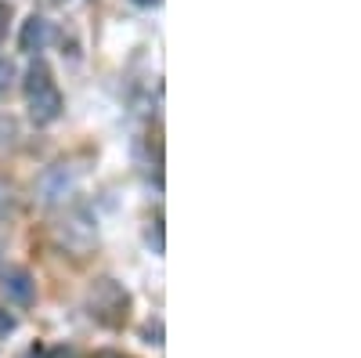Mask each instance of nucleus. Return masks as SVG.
I'll list each match as a JSON object with an SVG mask.
<instances>
[{
	"label": "nucleus",
	"mask_w": 361,
	"mask_h": 358,
	"mask_svg": "<svg viewBox=\"0 0 361 358\" xmlns=\"http://www.w3.org/2000/svg\"><path fill=\"white\" fill-rule=\"evenodd\" d=\"M76 189V170L69 163H54L37 177V203L40 206H62Z\"/></svg>",
	"instance_id": "nucleus-3"
},
{
	"label": "nucleus",
	"mask_w": 361,
	"mask_h": 358,
	"mask_svg": "<svg viewBox=\"0 0 361 358\" xmlns=\"http://www.w3.org/2000/svg\"><path fill=\"white\" fill-rule=\"evenodd\" d=\"M145 340L159 347V344H163V326H159V322H148V326H145Z\"/></svg>",
	"instance_id": "nucleus-9"
},
{
	"label": "nucleus",
	"mask_w": 361,
	"mask_h": 358,
	"mask_svg": "<svg viewBox=\"0 0 361 358\" xmlns=\"http://www.w3.org/2000/svg\"><path fill=\"white\" fill-rule=\"evenodd\" d=\"M15 80H18L15 62H11V58H0V95H8L11 87H15Z\"/></svg>",
	"instance_id": "nucleus-7"
},
{
	"label": "nucleus",
	"mask_w": 361,
	"mask_h": 358,
	"mask_svg": "<svg viewBox=\"0 0 361 358\" xmlns=\"http://www.w3.org/2000/svg\"><path fill=\"white\" fill-rule=\"evenodd\" d=\"M22 358H47V354H44V347H29Z\"/></svg>",
	"instance_id": "nucleus-13"
},
{
	"label": "nucleus",
	"mask_w": 361,
	"mask_h": 358,
	"mask_svg": "<svg viewBox=\"0 0 361 358\" xmlns=\"http://www.w3.org/2000/svg\"><path fill=\"white\" fill-rule=\"evenodd\" d=\"M25 102H29V119H33L37 127H47L62 116V105H66L62 91L54 87L51 69L44 62H33V69L25 76Z\"/></svg>",
	"instance_id": "nucleus-1"
},
{
	"label": "nucleus",
	"mask_w": 361,
	"mask_h": 358,
	"mask_svg": "<svg viewBox=\"0 0 361 358\" xmlns=\"http://www.w3.org/2000/svg\"><path fill=\"white\" fill-rule=\"evenodd\" d=\"M11 330H15V318H11L4 308H0V337H8Z\"/></svg>",
	"instance_id": "nucleus-11"
},
{
	"label": "nucleus",
	"mask_w": 361,
	"mask_h": 358,
	"mask_svg": "<svg viewBox=\"0 0 361 358\" xmlns=\"http://www.w3.org/2000/svg\"><path fill=\"white\" fill-rule=\"evenodd\" d=\"M54 235H58V243H62L66 250H73L76 257H83L90 246L98 243V225L90 221L83 210H76V214H69L62 225H58Z\"/></svg>",
	"instance_id": "nucleus-4"
},
{
	"label": "nucleus",
	"mask_w": 361,
	"mask_h": 358,
	"mask_svg": "<svg viewBox=\"0 0 361 358\" xmlns=\"http://www.w3.org/2000/svg\"><path fill=\"white\" fill-rule=\"evenodd\" d=\"M47 358H76V351H73V347H54Z\"/></svg>",
	"instance_id": "nucleus-12"
},
{
	"label": "nucleus",
	"mask_w": 361,
	"mask_h": 358,
	"mask_svg": "<svg viewBox=\"0 0 361 358\" xmlns=\"http://www.w3.org/2000/svg\"><path fill=\"white\" fill-rule=\"evenodd\" d=\"M130 4H137V8H156L159 0H130Z\"/></svg>",
	"instance_id": "nucleus-14"
},
{
	"label": "nucleus",
	"mask_w": 361,
	"mask_h": 358,
	"mask_svg": "<svg viewBox=\"0 0 361 358\" xmlns=\"http://www.w3.org/2000/svg\"><path fill=\"white\" fill-rule=\"evenodd\" d=\"M87 308H90V315H94L98 322L119 326L127 318L130 297H127V290L119 286L116 279H98L94 286H90V293H87Z\"/></svg>",
	"instance_id": "nucleus-2"
},
{
	"label": "nucleus",
	"mask_w": 361,
	"mask_h": 358,
	"mask_svg": "<svg viewBox=\"0 0 361 358\" xmlns=\"http://www.w3.org/2000/svg\"><path fill=\"white\" fill-rule=\"evenodd\" d=\"M47 44H51V22L40 18V15H29V18L22 22L18 47H22L25 54H37V51H44Z\"/></svg>",
	"instance_id": "nucleus-6"
},
{
	"label": "nucleus",
	"mask_w": 361,
	"mask_h": 358,
	"mask_svg": "<svg viewBox=\"0 0 361 358\" xmlns=\"http://www.w3.org/2000/svg\"><path fill=\"white\" fill-rule=\"evenodd\" d=\"M94 358H123V354H116V351H102V354H94Z\"/></svg>",
	"instance_id": "nucleus-15"
},
{
	"label": "nucleus",
	"mask_w": 361,
	"mask_h": 358,
	"mask_svg": "<svg viewBox=\"0 0 361 358\" xmlns=\"http://www.w3.org/2000/svg\"><path fill=\"white\" fill-rule=\"evenodd\" d=\"M163 221H156V228H148V246H152L156 253H163Z\"/></svg>",
	"instance_id": "nucleus-10"
},
{
	"label": "nucleus",
	"mask_w": 361,
	"mask_h": 358,
	"mask_svg": "<svg viewBox=\"0 0 361 358\" xmlns=\"http://www.w3.org/2000/svg\"><path fill=\"white\" fill-rule=\"evenodd\" d=\"M11 206H15V185L0 177V217H8V214H11Z\"/></svg>",
	"instance_id": "nucleus-8"
},
{
	"label": "nucleus",
	"mask_w": 361,
	"mask_h": 358,
	"mask_svg": "<svg viewBox=\"0 0 361 358\" xmlns=\"http://www.w3.org/2000/svg\"><path fill=\"white\" fill-rule=\"evenodd\" d=\"M0 286H4L8 301H15V304H33V297H37V282H33V275H29L25 268H8L4 279H0Z\"/></svg>",
	"instance_id": "nucleus-5"
},
{
	"label": "nucleus",
	"mask_w": 361,
	"mask_h": 358,
	"mask_svg": "<svg viewBox=\"0 0 361 358\" xmlns=\"http://www.w3.org/2000/svg\"><path fill=\"white\" fill-rule=\"evenodd\" d=\"M0 261H4V246H0Z\"/></svg>",
	"instance_id": "nucleus-17"
},
{
	"label": "nucleus",
	"mask_w": 361,
	"mask_h": 358,
	"mask_svg": "<svg viewBox=\"0 0 361 358\" xmlns=\"http://www.w3.org/2000/svg\"><path fill=\"white\" fill-rule=\"evenodd\" d=\"M0 22H4V4H0Z\"/></svg>",
	"instance_id": "nucleus-16"
}]
</instances>
